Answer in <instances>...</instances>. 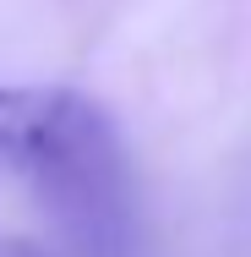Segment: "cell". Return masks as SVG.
Returning <instances> with one entry per match:
<instances>
[{
	"label": "cell",
	"instance_id": "obj_1",
	"mask_svg": "<svg viewBox=\"0 0 251 257\" xmlns=\"http://www.w3.org/2000/svg\"><path fill=\"white\" fill-rule=\"evenodd\" d=\"M0 170L22 175L88 257L131 252V170L93 99L71 88H0Z\"/></svg>",
	"mask_w": 251,
	"mask_h": 257
},
{
	"label": "cell",
	"instance_id": "obj_2",
	"mask_svg": "<svg viewBox=\"0 0 251 257\" xmlns=\"http://www.w3.org/2000/svg\"><path fill=\"white\" fill-rule=\"evenodd\" d=\"M0 257H39V252L22 246V241H11V235H0Z\"/></svg>",
	"mask_w": 251,
	"mask_h": 257
}]
</instances>
